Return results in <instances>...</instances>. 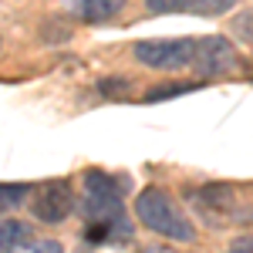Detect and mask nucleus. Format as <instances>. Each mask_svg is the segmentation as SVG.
<instances>
[{
	"mask_svg": "<svg viewBox=\"0 0 253 253\" xmlns=\"http://www.w3.org/2000/svg\"><path fill=\"white\" fill-rule=\"evenodd\" d=\"M27 236H31V226H27V223H20V219H3V223H0V253H10L20 240H27Z\"/></svg>",
	"mask_w": 253,
	"mask_h": 253,
	"instance_id": "6e6552de",
	"label": "nucleus"
},
{
	"mask_svg": "<svg viewBox=\"0 0 253 253\" xmlns=\"http://www.w3.org/2000/svg\"><path fill=\"white\" fill-rule=\"evenodd\" d=\"M132 186V179L125 175H112L101 169H84L81 175V196H78V213L88 223H101L108 226L115 240L132 236V223L125 216V203L122 193Z\"/></svg>",
	"mask_w": 253,
	"mask_h": 253,
	"instance_id": "f257e3e1",
	"label": "nucleus"
},
{
	"mask_svg": "<svg viewBox=\"0 0 253 253\" xmlns=\"http://www.w3.org/2000/svg\"><path fill=\"white\" fill-rule=\"evenodd\" d=\"M135 216L145 230L166 236L172 243H193L196 240L193 223L186 219V213L175 206V199L166 189H156V186L152 189H142L138 199H135Z\"/></svg>",
	"mask_w": 253,
	"mask_h": 253,
	"instance_id": "7ed1b4c3",
	"label": "nucleus"
},
{
	"mask_svg": "<svg viewBox=\"0 0 253 253\" xmlns=\"http://www.w3.org/2000/svg\"><path fill=\"white\" fill-rule=\"evenodd\" d=\"M230 34H233L240 44H253V7L250 10H240L230 24Z\"/></svg>",
	"mask_w": 253,
	"mask_h": 253,
	"instance_id": "9b49d317",
	"label": "nucleus"
},
{
	"mask_svg": "<svg viewBox=\"0 0 253 253\" xmlns=\"http://www.w3.org/2000/svg\"><path fill=\"white\" fill-rule=\"evenodd\" d=\"M226 253H253V236H240Z\"/></svg>",
	"mask_w": 253,
	"mask_h": 253,
	"instance_id": "dca6fc26",
	"label": "nucleus"
},
{
	"mask_svg": "<svg viewBox=\"0 0 253 253\" xmlns=\"http://www.w3.org/2000/svg\"><path fill=\"white\" fill-rule=\"evenodd\" d=\"M64 7L71 17L84 20V24H105L125 7V0H64Z\"/></svg>",
	"mask_w": 253,
	"mask_h": 253,
	"instance_id": "0eeeda50",
	"label": "nucleus"
},
{
	"mask_svg": "<svg viewBox=\"0 0 253 253\" xmlns=\"http://www.w3.org/2000/svg\"><path fill=\"white\" fill-rule=\"evenodd\" d=\"M186 91H193V84H162V88H152L145 101H162V98H175V95H186Z\"/></svg>",
	"mask_w": 253,
	"mask_h": 253,
	"instance_id": "ddd939ff",
	"label": "nucleus"
},
{
	"mask_svg": "<svg viewBox=\"0 0 253 253\" xmlns=\"http://www.w3.org/2000/svg\"><path fill=\"white\" fill-rule=\"evenodd\" d=\"M145 7L152 14H175V10H182V0H145Z\"/></svg>",
	"mask_w": 253,
	"mask_h": 253,
	"instance_id": "2eb2a0df",
	"label": "nucleus"
},
{
	"mask_svg": "<svg viewBox=\"0 0 253 253\" xmlns=\"http://www.w3.org/2000/svg\"><path fill=\"white\" fill-rule=\"evenodd\" d=\"M236 0H182L186 14H199V17H219L226 10H233Z\"/></svg>",
	"mask_w": 253,
	"mask_h": 253,
	"instance_id": "1a4fd4ad",
	"label": "nucleus"
},
{
	"mask_svg": "<svg viewBox=\"0 0 253 253\" xmlns=\"http://www.w3.org/2000/svg\"><path fill=\"white\" fill-rule=\"evenodd\" d=\"M196 38H172V41H138L135 61L152 71H182L193 68Z\"/></svg>",
	"mask_w": 253,
	"mask_h": 253,
	"instance_id": "20e7f679",
	"label": "nucleus"
},
{
	"mask_svg": "<svg viewBox=\"0 0 253 253\" xmlns=\"http://www.w3.org/2000/svg\"><path fill=\"white\" fill-rule=\"evenodd\" d=\"M31 210H34V216L41 223H64L71 216V210H75V193H71V186L64 179H54L31 199Z\"/></svg>",
	"mask_w": 253,
	"mask_h": 253,
	"instance_id": "423d86ee",
	"label": "nucleus"
},
{
	"mask_svg": "<svg viewBox=\"0 0 253 253\" xmlns=\"http://www.w3.org/2000/svg\"><path fill=\"white\" fill-rule=\"evenodd\" d=\"M10 253H61V243L58 240H34V236H27Z\"/></svg>",
	"mask_w": 253,
	"mask_h": 253,
	"instance_id": "f8f14e48",
	"label": "nucleus"
},
{
	"mask_svg": "<svg viewBox=\"0 0 253 253\" xmlns=\"http://www.w3.org/2000/svg\"><path fill=\"white\" fill-rule=\"evenodd\" d=\"M128 78H101L98 81V95H118V91H128Z\"/></svg>",
	"mask_w": 253,
	"mask_h": 253,
	"instance_id": "4468645a",
	"label": "nucleus"
},
{
	"mask_svg": "<svg viewBox=\"0 0 253 253\" xmlns=\"http://www.w3.org/2000/svg\"><path fill=\"white\" fill-rule=\"evenodd\" d=\"M189 206L196 216L213 226V230H230V226H247L253 223V206L236 193L233 186H199L189 193Z\"/></svg>",
	"mask_w": 253,
	"mask_h": 253,
	"instance_id": "f03ea898",
	"label": "nucleus"
},
{
	"mask_svg": "<svg viewBox=\"0 0 253 253\" xmlns=\"http://www.w3.org/2000/svg\"><path fill=\"white\" fill-rule=\"evenodd\" d=\"M142 253H175V250H172V247H145Z\"/></svg>",
	"mask_w": 253,
	"mask_h": 253,
	"instance_id": "f3484780",
	"label": "nucleus"
},
{
	"mask_svg": "<svg viewBox=\"0 0 253 253\" xmlns=\"http://www.w3.org/2000/svg\"><path fill=\"white\" fill-rule=\"evenodd\" d=\"M240 58H236V47L230 38H199L196 41V54H193V71L199 78H223V75H230Z\"/></svg>",
	"mask_w": 253,
	"mask_h": 253,
	"instance_id": "39448f33",
	"label": "nucleus"
},
{
	"mask_svg": "<svg viewBox=\"0 0 253 253\" xmlns=\"http://www.w3.org/2000/svg\"><path fill=\"white\" fill-rule=\"evenodd\" d=\"M27 196H31V186H24V182H0V213L20 206Z\"/></svg>",
	"mask_w": 253,
	"mask_h": 253,
	"instance_id": "9d476101",
	"label": "nucleus"
}]
</instances>
